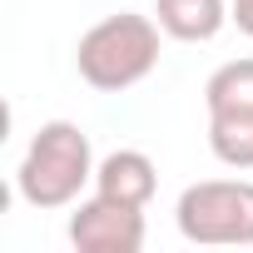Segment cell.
<instances>
[{"label": "cell", "mask_w": 253, "mask_h": 253, "mask_svg": "<svg viewBox=\"0 0 253 253\" xmlns=\"http://www.w3.org/2000/svg\"><path fill=\"white\" fill-rule=\"evenodd\" d=\"M94 144L89 134L80 129L75 119H50L35 129V139L25 144L20 154V169H15V194L50 213V209H70L80 204L84 184H94Z\"/></svg>", "instance_id": "cell-1"}, {"label": "cell", "mask_w": 253, "mask_h": 253, "mask_svg": "<svg viewBox=\"0 0 253 253\" xmlns=\"http://www.w3.org/2000/svg\"><path fill=\"white\" fill-rule=\"evenodd\" d=\"M159 20L154 15H134V10H119L94 20L80 45H75V70L89 89L99 94H124L134 89L139 80L154 75L159 65Z\"/></svg>", "instance_id": "cell-2"}, {"label": "cell", "mask_w": 253, "mask_h": 253, "mask_svg": "<svg viewBox=\"0 0 253 253\" xmlns=\"http://www.w3.org/2000/svg\"><path fill=\"white\" fill-rule=\"evenodd\" d=\"M174 223L189 243L248 248L253 243V179H199L179 194Z\"/></svg>", "instance_id": "cell-3"}, {"label": "cell", "mask_w": 253, "mask_h": 253, "mask_svg": "<svg viewBox=\"0 0 253 253\" xmlns=\"http://www.w3.org/2000/svg\"><path fill=\"white\" fill-rule=\"evenodd\" d=\"M149 238L144 228V209L119 204V199H80L70 213V243L80 253H139Z\"/></svg>", "instance_id": "cell-4"}, {"label": "cell", "mask_w": 253, "mask_h": 253, "mask_svg": "<svg viewBox=\"0 0 253 253\" xmlns=\"http://www.w3.org/2000/svg\"><path fill=\"white\" fill-rule=\"evenodd\" d=\"M154 189H159V169H154V159H149L144 149H114V154H104L99 169H94V194L119 199V204L149 209Z\"/></svg>", "instance_id": "cell-5"}, {"label": "cell", "mask_w": 253, "mask_h": 253, "mask_svg": "<svg viewBox=\"0 0 253 253\" xmlns=\"http://www.w3.org/2000/svg\"><path fill=\"white\" fill-rule=\"evenodd\" d=\"M154 20L179 45H209L233 15L228 0H154Z\"/></svg>", "instance_id": "cell-6"}, {"label": "cell", "mask_w": 253, "mask_h": 253, "mask_svg": "<svg viewBox=\"0 0 253 253\" xmlns=\"http://www.w3.org/2000/svg\"><path fill=\"white\" fill-rule=\"evenodd\" d=\"M209 114H253V60H228L204 84Z\"/></svg>", "instance_id": "cell-7"}, {"label": "cell", "mask_w": 253, "mask_h": 253, "mask_svg": "<svg viewBox=\"0 0 253 253\" xmlns=\"http://www.w3.org/2000/svg\"><path fill=\"white\" fill-rule=\"evenodd\" d=\"M209 149L228 169H253V114H209Z\"/></svg>", "instance_id": "cell-8"}, {"label": "cell", "mask_w": 253, "mask_h": 253, "mask_svg": "<svg viewBox=\"0 0 253 253\" xmlns=\"http://www.w3.org/2000/svg\"><path fill=\"white\" fill-rule=\"evenodd\" d=\"M228 15H233V25L253 40V0H228Z\"/></svg>", "instance_id": "cell-9"}]
</instances>
